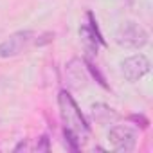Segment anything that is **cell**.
<instances>
[{
	"instance_id": "52a82bcc",
	"label": "cell",
	"mask_w": 153,
	"mask_h": 153,
	"mask_svg": "<svg viewBox=\"0 0 153 153\" xmlns=\"http://www.w3.org/2000/svg\"><path fill=\"white\" fill-rule=\"evenodd\" d=\"M67 76H68V81H70L72 87L79 88L81 85H85V76H83V72H81V63H79V59L76 61V74H72L70 70H67Z\"/></svg>"
},
{
	"instance_id": "7a4b0ae2",
	"label": "cell",
	"mask_w": 153,
	"mask_h": 153,
	"mask_svg": "<svg viewBox=\"0 0 153 153\" xmlns=\"http://www.w3.org/2000/svg\"><path fill=\"white\" fill-rule=\"evenodd\" d=\"M148 33L142 25H139L133 20H128L124 24H121V27L115 33V42L119 47L124 49H142L148 43Z\"/></svg>"
},
{
	"instance_id": "8992f818",
	"label": "cell",
	"mask_w": 153,
	"mask_h": 153,
	"mask_svg": "<svg viewBox=\"0 0 153 153\" xmlns=\"http://www.w3.org/2000/svg\"><path fill=\"white\" fill-rule=\"evenodd\" d=\"M34 33L33 31H18L15 34H11L6 42L0 43V58H13L18 56L33 40Z\"/></svg>"
},
{
	"instance_id": "30bf717a",
	"label": "cell",
	"mask_w": 153,
	"mask_h": 153,
	"mask_svg": "<svg viewBox=\"0 0 153 153\" xmlns=\"http://www.w3.org/2000/svg\"><path fill=\"white\" fill-rule=\"evenodd\" d=\"M54 40V34L52 33H45L43 36H42V40H36V45H43V43H49V42H52Z\"/></svg>"
},
{
	"instance_id": "6da1fadb",
	"label": "cell",
	"mask_w": 153,
	"mask_h": 153,
	"mask_svg": "<svg viewBox=\"0 0 153 153\" xmlns=\"http://www.w3.org/2000/svg\"><path fill=\"white\" fill-rule=\"evenodd\" d=\"M58 106H59V115H61L65 128L72 130L74 133H78V137L81 140H85V137L90 131V126H88L87 119L83 117L79 106L76 105L74 97L67 90H61L58 94Z\"/></svg>"
},
{
	"instance_id": "5b68a950",
	"label": "cell",
	"mask_w": 153,
	"mask_h": 153,
	"mask_svg": "<svg viewBox=\"0 0 153 153\" xmlns=\"http://www.w3.org/2000/svg\"><path fill=\"white\" fill-rule=\"evenodd\" d=\"M108 140L112 142L115 151H133L137 144V135L130 126H114L108 133Z\"/></svg>"
},
{
	"instance_id": "277c9868",
	"label": "cell",
	"mask_w": 153,
	"mask_h": 153,
	"mask_svg": "<svg viewBox=\"0 0 153 153\" xmlns=\"http://www.w3.org/2000/svg\"><path fill=\"white\" fill-rule=\"evenodd\" d=\"M87 18H88V24H83V25L79 27V34H81V38H83V42H85L87 51H88L90 54H97V47H99V45L105 47L106 42H105V38H103L99 27H97V22H96L92 11H87Z\"/></svg>"
},
{
	"instance_id": "8fae6325",
	"label": "cell",
	"mask_w": 153,
	"mask_h": 153,
	"mask_svg": "<svg viewBox=\"0 0 153 153\" xmlns=\"http://www.w3.org/2000/svg\"><path fill=\"white\" fill-rule=\"evenodd\" d=\"M36 148H38V149H43V151H47V149H49V139H47V135H43V137H42V144H38Z\"/></svg>"
},
{
	"instance_id": "9c48e42d",
	"label": "cell",
	"mask_w": 153,
	"mask_h": 153,
	"mask_svg": "<svg viewBox=\"0 0 153 153\" xmlns=\"http://www.w3.org/2000/svg\"><path fill=\"white\" fill-rule=\"evenodd\" d=\"M128 119H130V121H133V123H137L140 128H148V126H149V121H148L144 115H137V114H135V115H130Z\"/></svg>"
},
{
	"instance_id": "3957f363",
	"label": "cell",
	"mask_w": 153,
	"mask_h": 153,
	"mask_svg": "<svg viewBox=\"0 0 153 153\" xmlns=\"http://www.w3.org/2000/svg\"><path fill=\"white\" fill-rule=\"evenodd\" d=\"M149 68H151V63L144 54H133L121 61V72L124 76V79L130 83H135L140 78H144L149 72Z\"/></svg>"
},
{
	"instance_id": "ba28073f",
	"label": "cell",
	"mask_w": 153,
	"mask_h": 153,
	"mask_svg": "<svg viewBox=\"0 0 153 153\" xmlns=\"http://www.w3.org/2000/svg\"><path fill=\"white\" fill-rule=\"evenodd\" d=\"M87 67H88V70H90V72L94 74V78H97V83H99V85H101L103 88H108V85H106L105 78L101 76V72H99V70H97V68H96V67H94V65H92L90 61H87Z\"/></svg>"
}]
</instances>
